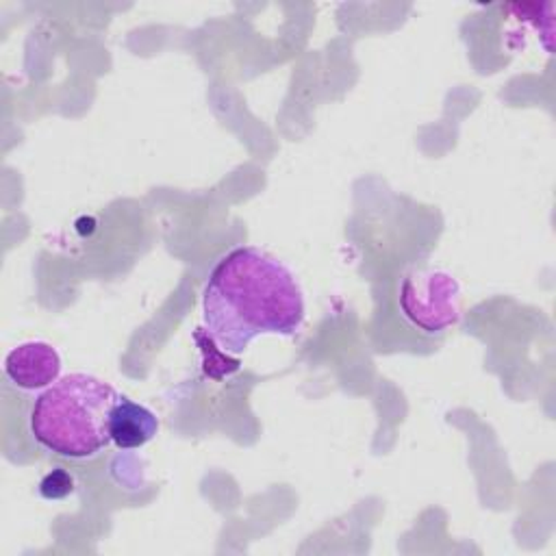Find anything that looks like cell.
<instances>
[{
    "label": "cell",
    "instance_id": "6da1fadb",
    "mask_svg": "<svg viewBox=\"0 0 556 556\" xmlns=\"http://www.w3.org/2000/svg\"><path fill=\"white\" fill-rule=\"evenodd\" d=\"M304 321V295L293 271L261 248L224 254L202 293V326L211 341L241 354L261 334L293 337Z\"/></svg>",
    "mask_w": 556,
    "mask_h": 556
},
{
    "label": "cell",
    "instance_id": "7a4b0ae2",
    "mask_svg": "<svg viewBox=\"0 0 556 556\" xmlns=\"http://www.w3.org/2000/svg\"><path fill=\"white\" fill-rule=\"evenodd\" d=\"M119 391L83 371L61 376L28 408V432L48 454L85 463L102 456L111 439V413Z\"/></svg>",
    "mask_w": 556,
    "mask_h": 556
},
{
    "label": "cell",
    "instance_id": "3957f363",
    "mask_svg": "<svg viewBox=\"0 0 556 556\" xmlns=\"http://www.w3.org/2000/svg\"><path fill=\"white\" fill-rule=\"evenodd\" d=\"M402 315L421 332L437 334L458 321L460 289L445 271H415L400 289Z\"/></svg>",
    "mask_w": 556,
    "mask_h": 556
},
{
    "label": "cell",
    "instance_id": "277c9868",
    "mask_svg": "<svg viewBox=\"0 0 556 556\" xmlns=\"http://www.w3.org/2000/svg\"><path fill=\"white\" fill-rule=\"evenodd\" d=\"M61 356L46 341H26L4 356V376L20 391H43L61 376Z\"/></svg>",
    "mask_w": 556,
    "mask_h": 556
},
{
    "label": "cell",
    "instance_id": "5b68a950",
    "mask_svg": "<svg viewBox=\"0 0 556 556\" xmlns=\"http://www.w3.org/2000/svg\"><path fill=\"white\" fill-rule=\"evenodd\" d=\"M159 432L156 415L139 404L119 395L113 413H111V439L119 450L143 447Z\"/></svg>",
    "mask_w": 556,
    "mask_h": 556
},
{
    "label": "cell",
    "instance_id": "8992f818",
    "mask_svg": "<svg viewBox=\"0 0 556 556\" xmlns=\"http://www.w3.org/2000/svg\"><path fill=\"white\" fill-rule=\"evenodd\" d=\"M72 491H74V478L65 469H52L39 482V495L46 500H63Z\"/></svg>",
    "mask_w": 556,
    "mask_h": 556
}]
</instances>
